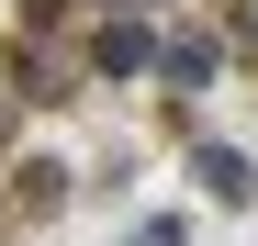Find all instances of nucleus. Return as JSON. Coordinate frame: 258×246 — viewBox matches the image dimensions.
Returning a JSON list of instances; mask_svg holds the SVG:
<instances>
[{
    "instance_id": "1",
    "label": "nucleus",
    "mask_w": 258,
    "mask_h": 246,
    "mask_svg": "<svg viewBox=\"0 0 258 246\" xmlns=\"http://www.w3.org/2000/svg\"><path fill=\"white\" fill-rule=\"evenodd\" d=\"M90 67H101V78H146V67H157V34H146V23H101V34H90Z\"/></svg>"
},
{
    "instance_id": "2",
    "label": "nucleus",
    "mask_w": 258,
    "mask_h": 246,
    "mask_svg": "<svg viewBox=\"0 0 258 246\" xmlns=\"http://www.w3.org/2000/svg\"><path fill=\"white\" fill-rule=\"evenodd\" d=\"M157 78L168 90H202L213 78V34H157Z\"/></svg>"
},
{
    "instance_id": "3",
    "label": "nucleus",
    "mask_w": 258,
    "mask_h": 246,
    "mask_svg": "<svg viewBox=\"0 0 258 246\" xmlns=\"http://www.w3.org/2000/svg\"><path fill=\"white\" fill-rule=\"evenodd\" d=\"M12 78H23V101H68V78H56V45H45V34H23V45H12Z\"/></svg>"
},
{
    "instance_id": "4",
    "label": "nucleus",
    "mask_w": 258,
    "mask_h": 246,
    "mask_svg": "<svg viewBox=\"0 0 258 246\" xmlns=\"http://www.w3.org/2000/svg\"><path fill=\"white\" fill-rule=\"evenodd\" d=\"M191 168H202V190H213V201H247V190H258L236 146H191Z\"/></svg>"
},
{
    "instance_id": "5",
    "label": "nucleus",
    "mask_w": 258,
    "mask_h": 246,
    "mask_svg": "<svg viewBox=\"0 0 258 246\" xmlns=\"http://www.w3.org/2000/svg\"><path fill=\"white\" fill-rule=\"evenodd\" d=\"M56 190H68V168H45V157H34V168H23V213H56Z\"/></svg>"
},
{
    "instance_id": "6",
    "label": "nucleus",
    "mask_w": 258,
    "mask_h": 246,
    "mask_svg": "<svg viewBox=\"0 0 258 246\" xmlns=\"http://www.w3.org/2000/svg\"><path fill=\"white\" fill-rule=\"evenodd\" d=\"M225 34H236V45H258V0H225Z\"/></svg>"
}]
</instances>
